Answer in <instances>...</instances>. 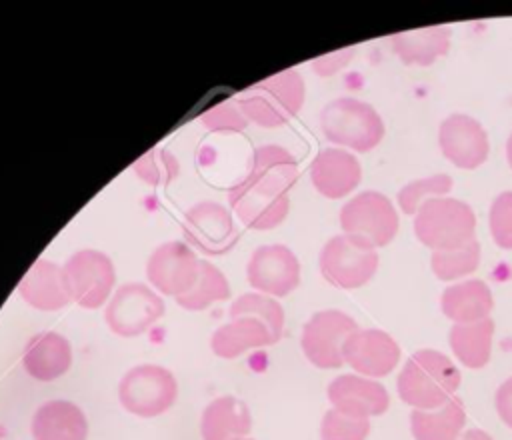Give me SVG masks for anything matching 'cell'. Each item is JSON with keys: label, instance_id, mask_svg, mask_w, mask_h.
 I'll list each match as a JSON object with an SVG mask.
<instances>
[{"label": "cell", "instance_id": "cell-1", "mask_svg": "<svg viewBox=\"0 0 512 440\" xmlns=\"http://www.w3.org/2000/svg\"><path fill=\"white\" fill-rule=\"evenodd\" d=\"M460 380L458 366L446 354L424 348L406 360L396 388L400 400L412 410H436L456 394Z\"/></svg>", "mask_w": 512, "mask_h": 440}, {"label": "cell", "instance_id": "cell-2", "mask_svg": "<svg viewBox=\"0 0 512 440\" xmlns=\"http://www.w3.org/2000/svg\"><path fill=\"white\" fill-rule=\"evenodd\" d=\"M304 98V78L294 68L272 74L236 96L246 118L262 128H278L290 122L300 112Z\"/></svg>", "mask_w": 512, "mask_h": 440}, {"label": "cell", "instance_id": "cell-3", "mask_svg": "<svg viewBox=\"0 0 512 440\" xmlns=\"http://www.w3.org/2000/svg\"><path fill=\"white\" fill-rule=\"evenodd\" d=\"M320 128L326 140L356 152L376 148L386 134L384 120L374 106L352 96L330 100L320 112Z\"/></svg>", "mask_w": 512, "mask_h": 440}, {"label": "cell", "instance_id": "cell-4", "mask_svg": "<svg viewBox=\"0 0 512 440\" xmlns=\"http://www.w3.org/2000/svg\"><path fill=\"white\" fill-rule=\"evenodd\" d=\"M414 234L432 252L454 250L476 240V214L458 198H432L416 212Z\"/></svg>", "mask_w": 512, "mask_h": 440}, {"label": "cell", "instance_id": "cell-5", "mask_svg": "<svg viewBox=\"0 0 512 440\" xmlns=\"http://www.w3.org/2000/svg\"><path fill=\"white\" fill-rule=\"evenodd\" d=\"M178 396L174 374L158 364L130 368L118 384V400L130 414L140 418L160 416L172 408Z\"/></svg>", "mask_w": 512, "mask_h": 440}, {"label": "cell", "instance_id": "cell-6", "mask_svg": "<svg viewBox=\"0 0 512 440\" xmlns=\"http://www.w3.org/2000/svg\"><path fill=\"white\" fill-rule=\"evenodd\" d=\"M342 234L354 236L372 248L388 246L398 232L394 204L376 190H364L340 208Z\"/></svg>", "mask_w": 512, "mask_h": 440}, {"label": "cell", "instance_id": "cell-7", "mask_svg": "<svg viewBox=\"0 0 512 440\" xmlns=\"http://www.w3.org/2000/svg\"><path fill=\"white\" fill-rule=\"evenodd\" d=\"M318 266L332 286L360 288L376 274L378 252L354 236L336 234L322 246Z\"/></svg>", "mask_w": 512, "mask_h": 440}, {"label": "cell", "instance_id": "cell-8", "mask_svg": "<svg viewBox=\"0 0 512 440\" xmlns=\"http://www.w3.org/2000/svg\"><path fill=\"white\" fill-rule=\"evenodd\" d=\"M62 272L70 300L88 310L104 306L116 282V270L110 256L94 248L74 252L64 262Z\"/></svg>", "mask_w": 512, "mask_h": 440}, {"label": "cell", "instance_id": "cell-9", "mask_svg": "<svg viewBox=\"0 0 512 440\" xmlns=\"http://www.w3.org/2000/svg\"><path fill=\"white\" fill-rule=\"evenodd\" d=\"M164 300L150 286L140 282L122 284L110 298L104 320L106 326L124 338L144 334L158 318L164 316Z\"/></svg>", "mask_w": 512, "mask_h": 440}, {"label": "cell", "instance_id": "cell-10", "mask_svg": "<svg viewBox=\"0 0 512 440\" xmlns=\"http://www.w3.org/2000/svg\"><path fill=\"white\" fill-rule=\"evenodd\" d=\"M358 324L352 316L342 310H320L308 318L302 328L300 346L308 362L318 368L332 370L344 364L342 348Z\"/></svg>", "mask_w": 512, "mask_h": 440}, {"label": "cell", "instance_id": "cell-11", "mask_svg": "<svg viewBox=\"0 0 512 440\" xmlns=\"http://www.w3.org/2000/svg\"><path fill=\"white\" fill-rule=\"evenodd\" d=\"M182 234L188 246H194L204 254L218 256L234 248L238 240V226L228 208L212 200H202L186 210Z\"/></svg>", "mask_w": 512, "mask_h": 440}, {"label": "cell", "instance_id": "cell-12", "mask_svg": "<svg viewBox=\"0 0 512 440\" xmlns=\"http://www.w3.org/2000/svg\"><path fill=\"white\" fill-rule=\"evenodd\" d=\"M200 260L196 252L182 240L160 244L146 262V278L160 294L182 296L198 280Z\"/></svg>", "mask_w": 512, "mask_h": 440}, {"label": "cell", "instance_id": "cell-13", "mask_svg": "<svg viewBox=\"0 0 512 440\" xmlns=\"http://www.w3.org/2000/svg\"><path fill=\"white\" fill-rule=\"evenodd\" d=\"M246 278L254 290L282 298L300 284V262L284 244H262L248 260Z\"/></svg>", "mask_w": 512, "mask_h": 440}, {"label": "cell", "instance_id": "cell-14", "mask_svg": "<svg viewBox=\"0 0 512 440\" xmlns=\"http://www.w3.org/2000/svg\"><path fill=\"white\" fill-rule=\"evenodd\" d=\"M342 358L354 372L366 378H382L398 366L400 346L384 330L358 328L344 342Z\"/></svg>", "mask_w": 512, "mask_h": 440}, {"label": "cell", "instance_id": "cell-15", "mask_svg": "<svg viewBox=\"0 0 512 440\" xmlns=\"http://www.w3.org/2000/svg\"><path fill=\"white\" fill-rule=\"evenodd\" d=\"M438 144L454 166L474 170L486 162L490 142L484 126L468 114H450L438 128Z\"/></svg>", "mask_w": 512, "mask_h": 440}, {"label": "cell", "instance_id": "cell-16", "mask_svg": "<svg viewBox=\"0 0 512 440\" xmlns=\"http://www.w3.org/2000/svg\"><path fill=\"white\" fill-rule=\"evenodd\" d=\"M234 214L252 230H272L284 222L290 210L288 194H270L242 178L228 190Z\"/></svg>", "mask_w": 512, "mask_h": 440}, {"label": "cell", "instance_id": "cell-17", "mask_svg": "<svg viewBox=\"0 0 512 440\" xmlns=\"http://www.w3.org/2000/svg\"><path fill=\"white\" fill-rule=\"evenodd\" d=\"M326 394L332 408L356 418L380 416L390 406L388 390L380 382L360 374L336 376L328 384Z\"/></svg>", "mask_w": 512, "mask_h": 440}, {"label": "cell", "instance_id": "cell-18", "mask_svg": "<svg viewBox=\"0 0 512 440\" xmlns=\"http://www.w3.org/2000/svg\"><path fill=\"white\" fill-rule=\"evenodd\" d=\"M362 178L358 158L342 148L320 150L310 164L312 186L326 198L338 200L348 196Z\"/></svg>", "mask_w": 512, "mask_h": 440}, {"label": "cell", "instance_id": "cell-19", "mask_svg": "<svg viewBox=\"0 0 512 440\" xmlns=\"http://www.w3.org/2000/svg\"><path fill=\"white\" fill-rule=\"evenodd\" d=\"M18 294L28 306L42 312L60 310L70 302L62 266L46 258L32 262V266L18 282Z\"/></svg>", "mask_w": 512, "mask_h": 440}, {"label": "cell", "instance_id": "cell-20", "mask_svg": "<svg viewBox=\"0 0 512 440\" xmlns=\"http://www.w3.org/2000/svg\"><path fill=\"white\" fill-rule=\"evenodd\" d=\"M244 178L270 194H288L298 180V162L286 148L264 144L254 150Z\"/></svg>", "mask_w": 512, "mask_h": 440}, {"label": "cell", "instance_id": "cell-21", "mask_svg": "<svg viewBox=\"0 0 512 440\" xmlns=\"http://www.w3.org/2000/svg\"><path fill=\"white\" fill-rule=\"evenodd\" d=\"M24 370L40 382H50L68 372L72 366L70 342L58 332L34 334L22 354Z\"/></svg>", "mask_w": 512, "mask_h": 440}, {"label": "cell", "instance_id": "cell-22", "mask_svg": "<svg viewBox=\"0 0 512 440\" xmlns=\"http://www.w3.org/2000/svg\"><path fill=\"white\" fill-rule=\"evenodd\" d=\"M34 440H86L88 422L84 412L68 400H48L32 416Z\"/></svg>", "mask_w": 512, "mask_h": 440}, {"label": "cell", "instance_id": "cell-23", "mask_svg": "<svg viewBox=\"0 0 512 440\" xmlns=\"http://www.w3.org/2000/svg\"><path fill=\"white\" fill-rule=\"evenodd\" d=\"M442 314L454 324H472L490 318L494 298L488 284L480 278H470L448 286L440 298Z\"/></svg>", "mask_w": 512, "mask_h": 440}, {"label": "cell", "instance_id": "cell-24", "mask_svg": "<svg viewBox=\"0 0 512 440\" xmlns=\"http://www.w3.org/2000/svg\"><path fill=\"white\" fill-rule=\"evenodd\" d=\"M274 336L268 330V326L256 318L240 316V318H230V322L222 324L216 328L210 336V348L216 356L224 360L238 358L246 350L252 348H262V346H272Z\"/></svg>", "mask_w": 512, "mask_h": 440}, {"label": "cell", "instance_id": "cell-25", "mask_svg": "<svg viewBox=\"0 0 512 440\" xmlns=\"http://www.w3.org/2000/svg\"><path fill=\"white\" fill-rule=\"evenodd\" d=\"M252 418L248 406L234 396L212 400L200 418V434L204 440H234L248 436Z\"/></svg>", "mask_w": 512, "mask_h": 440}, {"label": "cell", "instance_id": "cell-26", "mask_svg": "<svg viewBox=\"0 0 512 440\" xmlns=\"http://www.w3.org/2000/svg\"><path fill=\"white\" fill-rule=\"evenodd\" d=\"M394 54L404 64L430 66L440 56L450 50V28L448 26H430L418 30L396 32L390 36Z\"/></svg>", "mask_w": 512, "mask_h": 440}, {"label": "cell", "instance_id": "cell-27", "mask_svg": "<svg viewBox=\"0 0 512 440\" xmlns=\"http://www.w3.org/2000/svg\"><path fill=\"white\" fill-rule=\"evenodd\" d=\"M466 422L462 400L452 396L436 410H412L410 432L414 440H458Z\"/></svg>", "mask_w": 512, "mask_h": 440}, {"label": "cell", "instance_id": "cell-28", "mask_svg": "<svg viewBox=\"0 0 512 440\" xmlns=\"http://www.w3.org/2000/svg\"><path fill=\"white\" fill-rule=\"evenodd\" d=\"M494 320L484 318L472 324H454L448 334L450 348L460 364L478 370L484 368L492 354Z\"/></svg>", "mask_w": 512, "mask_h": 440}, {"label": "cell", "instance_id": "cell-29", "mask_svg": "<svg viewBox=\"0 0 512 440\" xmlns=\"http://www.w3.org/2000/svg\"><path fill=\"white\" fill-rule=\"evenodd\" d=\"M230 298V286L226 276L220 268H216L212 262L200 260V274L196 284L182 296L174 298L178 306L190 312H198L208 308L216 300H228Z\"/></svg>", "mask_w": 512, "mask_h": 440}, {"label": "cell", "instance_id": "cell-30", "mask_svg": "<svg viewBox=\"0 0 512 440\" xmlns=\"http://www.w3.org/2000/svg\"><path fill=\"white\" fill-rule=\"evenodd\" d=\"M228 316L230 318L248 316V318H256V320L264 322L268 326V330L272 332L274 342H278L282 336L284 308L272 296L258 294V292H246L232 302V306L228 308Z\"/></svg>", "mask_w": 512, "mask_h": 440}, {"label": "cell", "instance_id": "cell-31", "mask_svg": "<svg viewBox=\"0 0 512 440\" xmlns=\"http://www.w3.org/2000/svg\"><path fill=\"white\" fill-rule=\"evenodd\" d=\"M480 242L472 240L466 246L454 250H436L430 256V268L434 276L442 282L458 280L472 274L480 264Z\"/></svg>", "mask_w": 512, "mask_h": 440}, {"label": "cell", "instance_id": "cell-32", "mask_svg": "<svg viewBox=\"0 0 512 440\" xmlns=\"http://www.w3.org/2000/svg\"><path fill=\"white\" fill-rule=\"evenodd\" d=\"M452 190V176L448 174H432L420 180H412L406 186H402L396 194L398 206L404 214L416 216L420 206L432 198L448 196Z\"/></svg>", "mask_w": 512, "mask_h": 440}, {"label": "cell", "instance_id": "cell-33", "mask_svg": "<svg viewBox=\"0 0 512 440\" xmlns=\"http://www.w3.org/2000/svg\"><path fill=\"white\" fill-rule=\"evenodd\" d=\"M132 172L150 186H168L178 176L180 166L170 150L154 146L132 162Z\"/></svg>", "mask_w": 512, "mask_h": 440}, {"label": "cell", "instance_id": "cell-34", "mask_svg": "<svg viewBox=\"0 0 512 440\" xmlns=\"http://www.w3.org/2000/svg\"><path fill=\"white\" fill-rule=\"evenodd\" d=\"M370 434V418L348 416L336 408L326 410L320 424L322 440H366Z\"/></svg>", "mask_w": 512, "mask_h": 440}, {"label": "cell", "instance_id": "cell-35", "mask_svg": "<svg viewBox=\"0 0 512 440\" xmlns=\"http://www.w3.org/2000/svg\"><path fill=\"white\" fill-rule=\"evenodd\" d=\"M200 122L210 132H242L248 126V118L236 98L222 100L200 114Z\"/></svg>", "mask_w": 512, "mask_h": 440}, {"label": "cell", "instance_id": "cell-36", "mask_svg": "<svg viewBox=\"0 0 512 440\" xmlns=\"http://www.w3.org/2000/svg\"><path fill=\"white\" fill-rule=\"evenodd\" d=\"M488 222L496 246L512 250V190H504L492 200Z\"/></svg>", "mask_w": 512, "mask_h": 440}, {"label": "cell", "instance_id": "cell-37", "mask_svg": "<svg viewBox=\"0 0 512 440\" xmlns=\"http://www.w3.org/2000/svg\"><path fill=\"white\" fill-rule=\"evenodd\" d=\"M354 52H356V48L348 46V48H342V50L324 54V56H320V58H316V60L312 62V68H314V72L320 74V76H332V74H336L338 70H342V68L354 58Z\"/></svg>", "mask_w": 512, "mask_h": 440}, {"label": "cell", "instance_id": "cell-38", "mask_svg": "<svg viewBox=\"0 0 512 440\" xmlns=\"http://www.w3.org/2000/svg\"><path fill=\"white\" fill-rule=\"evenodd\" d=\"M494 404H496V412L500 416V420L512 428V376L506 378L494 396Z\"/></svg>", "mask_w": 512, "mask_h": 440}, {"label": "cell", "instance_id": "cell-39", "mask_svg": "<svg viewBox=\"0 0 512 440\" xmlns=\"http://www.w3.org/2000/svg\"><path fill=\"white\" fill-rule=\"evenodd\" d=\"M458 440H494V438L488 432L480 430V428H470V430L462 432Z\"/></svg>", "mask_w": 512, "mask_h": 440}, {"label": "cell", "instance_id": "cell-40", "mask_svg": "<svg viewBox=\"0 0 512 440\" xmlns=\"http://www.w3.org/2000/svg\"><path fill=\"white\" fill-rule=\"evenodd\" d=\"M506 160H508V164H510V168H512V134H510L508 140H506Z\"/></svg>", "mask_w": 512, "mask_h": 440}, {"label": "cell", "instance_id": "cell-41", "mask_svg": "<svg viewBox=\"0 0 512 440\" xmlns=\"http://www.w3.org/2000/svg\"><path fill=\"white\" fill-rule=\"evenodd\" d=\"M234 440H252V438H246V436H244V438H234Z\"/></svg>", "mask_w": 512, "mask_h": 440}]
</instances>
